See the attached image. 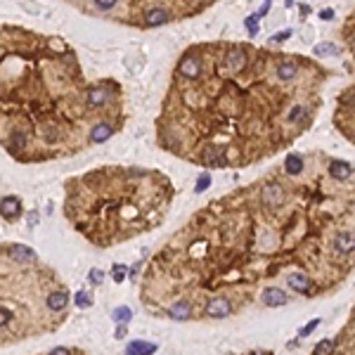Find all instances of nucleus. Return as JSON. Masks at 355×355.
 Here are the masks:
<instances>
[{
	"instance_id": "nucleus-24",
	"label": "nucleus",
	"mask_w": 355,
	"mask_h": 355,
	"mask_svg": "<svg viewBox=\"0 0 355 355\" xmlns=\"http://www.w3.org/2000/svg\"><path fill=\"white\" fill-rule=\"evenodd\" d=\"M125 334H128L125 327H119V329H116V338H125Z\"/></svg>"
},
{
	"instance_id": "nucleus-19",
	"label": "nucleus",
	"mask_w": 355,
	"mask_h": 355,
	"mask_svg": "<svg viewBox=\"0 0 355 355\" xmlns=\"http://www.w3.org/2000/svg\"><path fill=\"white\" fill-rule=\"evenodd\" d=\"M102 280H105V272H102V270H97V267H92V270H90V282H92V284H102Z\"/></svg>"
},
{
	"instance_id": "nucleus-22",
	"label": "nucleus",
	"mask_w": 355,
	"mask_h": 355,
	"mask_svg": "<svg viewBox=\"0 0 355 355\" xmlns=\"http://www.w3.org/2000/svg\"><path fill=\"white\" fill-rule=\"evenodd\" d=\"M320 19H324V21L334 19V10H322V12H320Z\"/></svg>"
},
{
	"instance_id": "nucleus-23",
	"label": "nucleus",
	"mask_w": 355,
	"mask_h": 355,
	"mask_svg": "<svg viewBox=\"0 0 355 355\" xmlns=\"http://www.w3.org/2000/svg\"><path fill=\"white\" fill-rule=\"evenodd\" d=\"M267 10H270V0H266V2H263L261 12H256V15H258V17H263V15H267Z\"/></svg>"
},
{
	"instance_id": "nucleus-5",
	"label": "nucleus",
	"mask_w": 355,
	"mask_h": 355,
	"mask_svg": "<svg viewBox=\"0 0 355 355\" xmlns=\"http://www.w3.org/2000/svg\"><path fill=\"white\" fill-rule=\"evenodd\" d=\"M171 12L166 7H149L144 15H142V24L144 26H161V24H168L171 21Z\"/></svg>"
},
{
	"instance_id": "nucleus-10",
	"label": "nucleus",
	"mask_w": 355,
	"mask_h": 355,
	"mask_svg": "<svg viewBox=\"0 0 355 355\" xmlns=\"http://www.w3.org/2000/svg\"><path fill=\"white\" fill-rule=\"evenodd\" d=\"M128 353H157V343H144V341H130Z\"/></svg>"
},
{
	"instance_id": "nucleus-16",
	"label": "nucleus",
	"mask_w": 355,
	"mask_h": 355,
	"mask_svg": "<svg viewBox=\"0 0 355 355\" xmlns=\"http://www.w3.org/2000/svg\"><path fill=\"white\" fill-rule=\"evenodd\" d=\"M209 185H211V176H209V173H204V176L199 178V182H196L195 192H196V195H199V192H204V190H206Z\"/></svg>"
},
{
	"instance_id": "nucleus-15",
	"label": "nucleus",
	"mask_w": 355,
	"mask_h": 355,
	"mask_svg": "<svg viewBox=\"0 0 355 355\" xmlns=\"http://www.w3.org/2000/svg\"><path fill=\"white\" fill-rule=\"evenodd\" d=\"M76 305H78V308H90V305H92L90 294H86V291H78V294H76Z\"/></svg>"
},
{
	"instance_id": "nucleus-20",
	"label": "nucleus",
	"mask_w": 355,
	"mask_h": 355,
	"mask_svg": "<svg viewBox=\"0 0 355 355\" xmlns=\"http://www.w3.org/2000/svg\"><path fill=\"white\" fill-rule=\"evenodd\" d=\"M318 324H320L318 320H313V322H310V324H305V327H303L301 332H299V337H301V338L310 337V332H313V329H315V327H318Z\"/></svg>"
},
{
	"instance_id": "nucleus-7",
	"label": "nucleus",
	"mask_w": 355,
	"mask_h": 355,
	"mask_svg": "<svg viewBox=\"0 0 355 355\" xmlns=\"http://www.w3.org/2000/svg\"><path fill=\"white\" fill-rule=\"evenodd\" d=\"M114 130H116V125L114 124H106V121L95 124L92 125V130H90V144H100V142L109 140V138L114 135Z\"/></svg>"
},
{
	"instance_id": "nucleus-4",
	"label": "nucleus",
	"mask_w": 355,
	"mask_h": 355,
	"mask_svg": "<svg viewBox=\"0 0 355 355\" xmlns=\"http://www.w3.org/2000/svg\"><path fill=\"white\" fill-rule=\"evenodd\" d=\"M258 296H261V303H263V305H270V308L286 305V301H289V294H286L284 289H280V286H275V284L266 286Z\"/></svg>"
},
{
	"instance_id": "nucleus-18",
	"label": "nucleus",
	"mask_w": 355,
	"mask_h": 355,
	"mask_svg": "<svg viewBox=\"0 0 355 355\" xmlns=\"http://www.w3.org/2000/svg\"><path fill=\"white\" fill-rule=\"evenodd\" d=\"M111 275H114V282L121 284L125 280V267L124 266H114L111 267Z\"/></svg>"
},
{
	"instance_id": "nucleus-1",
	"label": "nucleus",
	"mask_w": 355,
	"mask_h": 355,
	"mask_svg": "<svg viewBox=\"0 0 355 355\" xmlns=\"http://www.w3.org/2000/svg\"><path fill=\"white\" fill-rule=\"evenodd\" d=\"M294 187L282 204L244 187L192 215L147 267L144 305L185 322L211 299H225L234 315L275 277L303 272L318 294L348 280L353 253L338 251L337 234L351 228L353 195L329 201L337 192L301 182L291 201Z\"/></svg>"
},
{
	"instance_id": "nucleus-2",
	"label": "nucleus",
	"mask_w": 355,
	"mask_h": 355,
	"mask_svg": "<svg viewBox=\"0 0 355 355\" xmlns=\"http://www.w3.org/2000/svg\"><path fill=\"white\" fill-rule=\"evenodd\" d=\"M173 201V185L159 171L106 166L67 185L64 213L95 247H114L159 228Z\"/></svg>"
},
{
	"instance_id": "nucleus-12",
	"label": "nucleus",
	"mask_w": 355,
	"mask_h": 355,
	"mask_svg": "<svg viewBox=\"0 0 355 355\" xmlns=\"http://www.w3.org/2000/svg\"><path fill=\"white\" fill-rule=\"evenodd\" d=\"M111 318L116 320V322H128V320L133 318V313H130L128 305H121V308H116V310L111 313Z\"/></svg>"
},
{
	"instance_id": "nucleus-17",
	"label": "nucleus",
	"mask_w": 355,
	"mask_h": 355,
	"mask_svg": "<svg viewBox=\"0 0 355 355\" xmlns=\"http://www.w3.org/2000/svg\"><path fill=\"white\" fill-rule=\"evenodd\" d=\"M258 19H261L258 15H253V17H248L247 21H244V24H247V29H248V34H251V36L258 34Z\"/></svg>"
},
{
	"instance_id": "nucleus-11",
	"label": "nucleus",
	"mask_w": 355,
	"mask_h": 355,
	"mask_svg": "<svg viewBox=\"0 0 355 355\" xmlns=\"http://www.w3.org/2000/svg\"><path fill=\"white\" fill-rule=\"evenodd\" d=\"M92 5L100 10V12H111L119 7V0H92Z\"/></svg>"
},
{
	"instance_id": "nucleus-3",
	"label": "nucleus",
	"mask_w": 355,
	"mask_h": 355,
	"mask_svg": "<svg viewBox=\"0 0 355 355\" xmlns=\"http://www.w3.org/2000/svg\"><path fill=\"white\" fill-rule=\"evenodd\" d=\"M62 284L38 258L24 263L12 256L10 247H0V346L54 332L67 313H54L48 294Z\"/></svg>"
},
{
	"instance_id": "nucleus-8",
	"label": "nucleus",
	"mask_w": 355,
	"mask_h": 355,
	"mask_svg": "<svg viewBox=\"0 0 355 355\" xmlns=\"http://www.w3.org/2000/svg\"><path fill=\"white\" fill-rule=\"evenodd\" d=\"M284 171H286L289 178H299L305 171V159H303L301 154H289L284 159Z\"/></svg>"
},
{
	"instance_id": "nucleus-6",
	"label": "nucleus",
	"mask_w": 355,
	"mask_h": 355,
	"mask_svg": "<svg viewBox=\"0 0 355 355\" xmlns=\"http://www.w3.org/2000/svg\"><path fill=\"white\" fill-rule=\"evenodd\" d=\"M0 215L5 220H17L19 215H21V201H19L17 196H5L0 201Z\"/></svg>"
},
{
	"instance_id": "nucleus-14",
	"label": "nucleus",
	"mask_w": 355,
	"mask_h": 355,
	"mask_svg": "<svg viewBox=\"0 0 355 355\" xmlns=\"http://www.w3.org/2000/svg\"><path fill=\"white\" fill-rule=\"evenodd\" d=\"M334 351V341H329V338H324V341H320L318 346H315V353L322 355V353H332Z\"/></svg>"
},
{
	"instance_id": "nucleus-21",
	"label": "nucleus",
	"mask_w": 355,
	"mask_h": 355,
	"mask_svg": "<svg viewBox=\"0 0 355 355\" xmlns=\"http://www.w3.org/2000/svg\"><path fill=\"white\" fill-rule=\"evenodd\" d=\"M289 36H291V31H282V34L272 36V38H270V43H284V40H286Z\"/></svg>"
},
{
	"instance_id": "nucleus-13",
	"label": "nucleus",
	"mask_w": 355,
	"mask_h": 355,
	"mask_svg": "<svg viewBox=\"0 0 355 355\" xmlns=\"http://www.w3.org/2000/svg\"><path fill=\"white\" fill-rule=\"evenodd\" d=\"M315 53L318 54H338V50L334 43H320L318 48H315Z\"/></svg>"
},
{
	"instance_id": "nucleus-9",
	"label": "nucleus",
	"mask_w": 355,
	"mask_h": 355,
	"mask_svg": "<svg viewBox=\"0 0 355 355\" xmlns=\"http://www.w3.org/2000/svg\"><path fill=\"white\" fill-rule=\"evenodd\" d=\"M329 176L337 178V180H351V176H353V166H351L348 161L334 159L329 163Z\"/></svg>"
}]
</instances>
